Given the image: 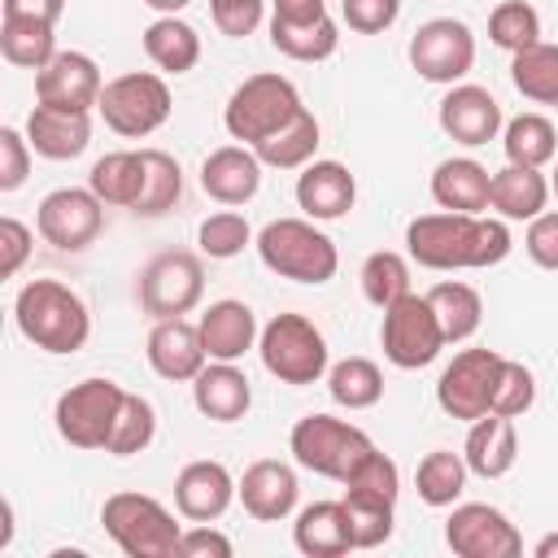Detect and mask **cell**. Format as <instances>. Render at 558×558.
<instances>
[{
    "instance_id": "cell-1",
    "label": "cell",
    "mask_w": 558,
    "mask_h": 558,
    "mask_svg": "<svg viewBox=\"0 0 558 558\" xmlns=\"http://www.w3.org/2000/svg\"><path fill=\"white\" fill-rule=\"evenodd\" d=\"M405 248L427 270H484L510 257V227L480 214H418L405 227Z\"/></svg>"
},
{
    "instance_id": "cell-6",
    "label": "cell",
    "mask_w": 558,
    "mask_h": 558,
    "mask_svg": "<svg viewBox=\"0 0 558 558\" xmlns=\"http://www.w3.org/2000/svg\"><path fill=\"white\" fill-rule=\"evenodd\" d=\"M262 366L279 384H318L327 375V336L305 314H275L257 336Z\"/></svg>"
},
{
    "instance_id": "cell-51",
    "label": "cell",
    "mask_w": 558,
    "mask_h": 558,
    "mask_svg": "<svg viewBox=\"0 0 558 558\" xmlns=\"http://www.w3.org/2000/svg\"><path fill=\"white\" fill-rule=\"evenodd\" d=\"M523 248L541 270H558V209H545L527 222Z\"/></svg>"
},
{
    "instance_id": "cell-7",
    "label": "cell",
    "mask_w": 558,
    "mask_h": 558,
    "mask_svg": "<svg viewBox=\"0 0 558 558\" xmlns=\"http://www.w3.org/2000/svg\"><path fill=\"white\" fill-rule=\"evenodd\" d=\"M122 397L126 388L113 384V379H78L70 384L57 405H52V423H57V436L74 449H105L109 436H113V423H118V410H122Z\"/></svg>"
},
{
    "instance_id": "cell-52",
    "label": "cell",
    "mask_w": 558,
    "mask_h": 558,
    "mask_svg": "<svg viewBox=\"0 0 558 558\" xmlns=\"http://www.w3.org/2000/svg\"><path fill=\"white\" fill-rule=\"evenodd\" d=\"M31 257V227L17 218H0V279H13Z\"/></svg>"
},
{
    "instance_id": "cell-2",
    "label": "cell",
    "mask_w": 558,
    "mask_h": 558,
    "mask_svg": "<svg viewBox=\"0 0 558 558\" xmlns=\"http://www.w3.org/2000/svg\"><path fill=\"white\" fill-rule=\"evenodd\" d=\"M17 331L44 353H78L92 336V314L61 279H31L13 301Z\"/></svg>"
},
{
    "instance_id": "cell-56",
    "label": "cell",
    "mask_w": 558,
    "mask_h": 558,
    "mask_svg": "<svg viewBox=\"0 0 558 558\" xmlns=\"http://www.w3.org/2000/svg\"><path fill=\"white\" fill-rule=\"evenodd\" d=\"M532 554H536V558H558V532H549V536H541Z\"/></svg>"
},
{
    "instance_id": "cell-16",
    "label": "cell",
    "mask_w": 558,
    "mask_h": 558,
    "mask_svg": "<svg viewBox=\"0 0 558 558\" xmlns=\"http://www.w3.org/2000/svg\"><path fill=\"white\" fill-rule=\"evenodd\" d=\"M100 92H105V78H100V65L87 52H57L44 70H35L39 105L92 113L100 105Z\"/></svg>"
},
{
    "instance_id": "cell-34",
    "label": "cell",
    "mask_w": 558,
    "mask_h": 558,
    "mask_svg": "<svg viewBox=\"0 0 558 558\" xmlns=\"http://www.w3.org/2000/svg\"><path fill=\"white\" fill-rule=\"evenodd\" d=\"M0 52L9 65L44 70L57 57V26L35 17H4L0 22Z\"/></svg>"
},
{
    "instance_id": "cell-39",
    "label": "cell",
    "mask_w": 558,
    "mask_h": 558,
    "mask_svg": "<svg viewBox=\"0 0 558 558\" xmlns=\"http://www.w3.org/2000/svg\"><path fill=\"white\" fill-rule=\"evenodd\" d=\"M466 475H471V466H466L462 453H453V449H432V453H423V462H418V471H414V488H418V497H423L427 506L440 510V506H453V501L462 497Z\"/></svg>"
},
{
    "instance_id": "cell-41",
    "label": "cell",
    "mask_w": 558,
    "mask_h": 558,
    "mask_svg": "<svg viewBox=\"0 0 558 558\" xmlns=\"http://www.w3.org/2000/svg\"><path fill=\"white\" fill-rule=\"evenodd\" d=\"M362 296L375 305V310H388L392 301H401L410 292V262L392 248H379L362 262Z\"/></svg>"
},
{
    "instance_id": "cell-19",
    "label": "cell",
    "mask_w": 558,
    "mask_h": 558,
    "mask_svg": "<svg viewBox=\"0 0 558 558\" xmlns=\"http://www.w3.org/2000/svg\"><path fill=\"white\" fill-rule=\"evenodd\" d=\"M235 493H240V506H244L257 523H279V519H288V514L296 510L301 484H296V471H292L288 462L262 458V462H253V466L240 475Z\"/></svg>"
},
{
    "instance_id": "cell-50",
    "label": "cell",
    "mask_w": 558,
    "mask_h": 558,
    "mask_svg": "<svg viewBox=\"0 0 558 558\" xmlns=\"http://www.w3.org/2000/svg\"><path fill=\"white\" fill-rule=\"evenodd\" d=\"M340 13L349 22V31L379 35L401 17V0H340Z\"/></svg>"
},
{
    "instance_id": "cell-21",
    "label": "cell",
    "mask_w": 558,
    "mask_h": 558,
    "mask_svg": "<svg viewBox=\"0 0 558 558\" xmlns=\"http://www.w3.org/2000/svg\"><path fill=\"white\" fill-rule=\"evenodd\" d=\"M209 353L201 344L196 323L187 318H157V327L148 331V366L170 379V384H192L205 371Z\"/></svg>"
},
{
    "instance_id": "cell-36",
    "label": "cell",
    "mask_w": 558,
    "mask_h": 558,
    "mask_svg": "<svg viewBox=\"0 0 558 558\" xmlns=\"http://www.w3.org/2000/svg\"><path fill=\"white\" fill-rule=\"evenodd\" d=\"M270 44H275V52H283L292 61H327L340 48V26L327 13L314 22H275L270 17Z\"/></svg>"
},
{
    "instance_id": "cell-15",
    "label": "cell",
    "mask_w": 558,
    "mask_h": 558,
    "mask_svg": "<svg viewBox=\"0 0 558 558\" xmlns=\"http://www.w3.org/2000/svg\"><path fill=\"white\" fill-rule=\"evenodd\" d=\"M100 222H105V201L92 187H57L39 201V214H35L39 235L61 253L87 248L100 235Z\"/></svg>"
},
{
    "instance_id": "cell-10",
    "label": "cell",
    "mask_w": 558,
    "mask_h": 558,
    "mask_svg": "<svg viewBox=\"0 0 558 558\" xmlns=\"http://www.w3.org/2000/svg\"><path fill=\"white\" fill-rule=\"evenodd\" d=\"M379 344H384V357L397 371L432 366L440 357V349H445V331H440L436 310L427 305V296L405 292L401 301H392L384 310V323H379Z\"/></svg>"
},
{
    "instance_id": "cell-54",
    "label": "cell",
    "mask_w": 558,
    "mask_h": 558,
    "mask_svg": "<svg viewBox=\"0 0 558 558\" xmlns=\"http://www.w3.org/2000/svg\"><path fill=\"white\" fill-rule=\"evenodd\" d=\"M65 13V0H4V17H35V22H52Z\"/></svg>"
},
{
    "instance_id": "cell-42",
    "label": "cell",
    "mask_w": 558,
    "mask_h": 558,
    "mask_svg": "<svg viewBox=\"0 0 558 558\" xmlns=\"http://www.w3.org/2000/svg\"><path fill=\"white\" fill-rule=\"evenodd\" d=\"M157 436V410L148 397L140 392H126L122 397V410H118V423H113V436L105 445V453L113 458H131V453H144Z\"/></svg>"
},
{
    "instance_id": "cell-14",
    "label": "cell",
    "mask_w": 558,
    "mask_h": 558,
    "mask_svg": "<svg viewBox=\"0 0 558 558\" xmlns=\"http://www.w3.org/2000/svg\"><path fill=\"white\" fill-rule=\"evenodd\" d=\"M445 545L458 558H519L523 536L519 527L488 501H453V514L445 519Z\"/></svg>"
},
{
    "instance_id": "cell-23",
    "label": "cell",
    "mask_w": 558,
    "mask_h": 558,
    "mask_svg": "<svg viewBox=\"0 0 558 558\" xmlns=\"http://www.w3.org/2000/svg\"><path fill=\"white\" fill-rule=\"evenodd\" d=\"M26 140L39 157L48 161H74L92 144V118L78 109H57V105H35L26 118Z\"/></svg>"
},
{
    "instance_id": "cell-11",
    "label": "cell",
    "mask_w": 558,
    "mask_h": 558,
    "mask_svg": "<svg viewBox=\"0 0 558 558\" xmlns=\"http://www.w3.org/2000/svg\"><path fill=\"white\" fill-rule=\"evenodd\" d=\"M501 362L506 357L497 349H462V353H453V362L436 379V405L449 418H462V423H475V418L493 414V392H497Z\"/></svg>"
},
{
    "instance_id": "cell-17",
    "label": "cell",
    "mask_w": 558,
    "mask_h": 558,
    "mask_svg": "<svg viewBox=\"0 0 558 558\" xmlns=\"http://www.w3.org/2000/svg\"><path fill=\"white\" fill-rule=\"evenodd\" d=\"M436 122L440 131L453 140V144H466V148H480L488 140L501 135V105L493 100L488 87H475V83H453L436 109Z\"/></svg>"
},
{
    "instance_id": "cell-26",
    "label": "cell",
    "mask_w": 558,
    "mask_h": 558,
    "mask_svg": "<svg viewBox=\"0 0 558 558\" xmlns=\"http://www.w3.org/2000/svg\"><path fill=\"white\" fill-rule=\"evenodd\" d=\"M545 205H549V179L536 166L506 161L493 174L488 209H497V218H506V222H532L536 214H545Z\"/></svg>"
},
{
    "instance_id": "cell-29",
    "label": "cell",
    "mask_w": 558,
    "mask_h": 558,
    "mask_svg": "<svg viewBox=\"0 0 558 558\" xmlns=\"http://www.w3.org/2000/svg\"><path fill=\"white\" fill-rule=\"evenodd\" d=\"M292 541L305 558H340L353 549V536H349V514H344V501H314L296 514L292 523Z\"/></svg>"
},
{
    "instance_id": "cell-38",
    "label": "cell",
    "mask_w": 558,
    "mask_h": 558,
    "mask_svg": "<svg viewBox=\"0 0 558 558\" xmlns=\"http://www.w3.org/2000/svg\"><path fill=\"white\" fill-rule=\"evenodd\" d=\"M327 392L344 410H371L384 397V371L371 357H340L327 366Z\"/></svg>"
},
{
    "instance_id": "cell-47",
    "label": "cell",
    "mask_w": 558,
    "mask_h": 558,
    "mask_svg": "<svg viewBox=\"0 0 558 558\" xmlns=\"http://www.w3.org/2000/svg\"><path fill=\"white\" fill-rule=\"evenodd\" d=\"M536 401V379L523 362H501V375H497V392H493V414H506V418H519L527 414Z\"/></svg>"
},
{
    "instance_id": "cell-9",
    "label": "cell",
    "mask_w": 558,
    "mask_h": 558,
    "mask_svg": "<svg viewBox=\"0 0 558 558\" xmlns=\"http://www.w3.org/2000/svg\"><path fill=\"white\" fill-rule=\"evenodd\" d=\"M96 109L109 131H118L126 140H144L170 118V87L153 70H131V74H118L105 83Z\"/></svg>"
},
{
    "instance_id": "cell-40",
    "label": "cell",
    "mask_w": 558,
    "mask_h": 558,
    "mask_svg": "<svg viewBox=\"0 0 558 558\" xmlns=\"http://www.w3.org/2000/svg\"><path fill=\"white\" fill-rule=\"evenodd\" d=\"M140 157H144V187H140L135 214L161 218V214L174 209L179 196H183V170H179V161H174L170 153H161V148H140Z\"/></svg>"
},
{
    "instance_id": "cell-43",
    "label": "cell",
    "mask_w": 558,
    "mask_h": 558,
    "mask_svg": "<svg viewBox=\"0 0 558 558\" xmlns=\"http://www.w3.org/2000/svg\"><path fill=\"white\" fill-rule=\"evenodd\" d=\"M488 39L497 48H506L510 57L532 48V44H541V13L527 0H501L488 13Z\"/></svg>"
},
{
    "instance_id": "cell-31",
    "label": "cell",
    "mask_w": 558,
    "mask_h": 558,
    "mask_svg": "<svg viewBox=\"0 0 558 558\" xmlns=\"http://www.w3.org/2000/svg\"><path fill=\"white\" fill-rule=\"evenodd\" d=\"M427 305L436 310V323L445 331V344H462L480 331L484 323V301L471 283L462 279H440L432 292H427Z\"/></svg>"
},
{
    "instance_id": "cell-12",
    "label": "cell",
    "mask_w": 558,
    "mask_h": 558,
    "mask_svg": "<svg viewBox=\"0 0 558 558\" xmlns=\"http://www.w3.org/2000/svg\"><path fill=\"white\" fill-rule=\"evenodd\" d=\"M205 296V266L187 248L157 253L140 275V305L153 318H183Z\"/></svg>"
},
{
    "instance_id": "cell-18",
    "label": "cell",
    "mask_w": 558,
    "mask_h": 558,
    "mask_svg": "<svg viewBox=\"0 0 558 558\" xmlns=\"http://www.w3.org/2000/svg\"><path fill=\"white\" fill-rule=\"evenodd\" d=\"M240 480H231V471L214 458H196L174 475V506L187 523H214L227 514V506L240 497L235 493Z\"/></svg>"
},
{
    "instance_id": "cell-32",
    "label": "cell",
    "mask_w": 558,
    "mask_h": 558,
    "mask_svg": "<svg viewBox=\"0 0 558 558\" xmlns=\"http://www.w3.org/2000/svg\"><path fill=\"white\" fill-rule=\"evenodd\" d=\"M318 118L310 109H301L288 126H279L275 135H266L262 144H253V153L262 157V166H275V170H305L318 153Z\"/></svg>"
},
{
    "instance_id": "cell-45",
    "label": "cell",
    "mask_w": 558,
    "mask_h": 558,
    "mask_svg": "<svg viewBox=\"0 0 558 558\" xmlns=\"http://www.w3.org/2000/svg\"><path fill=\"white\" fill-rule=\"evenodd\" d=\"M344 493L349 497H371V501H392L397 506V493H401V471L388 453L371 449L344 480Z\"/></svg>"
},
{
    "instance_id": "cell-5",
    "label": "cell",
    "mask_w": 558,
    "mask_h": 558,
    "mask_svg": "<svg viewBox=\"0 0 558 558\" xmlns=\"http://www.w3.org/2000/svg\"><path fill=\"white\" fill-rule=\"evenodd\" d=\"M301 109L305 105H301V92L292 87V78H283V74H253V78H244L231 92V100L222 109V122H227L231 140H244L253 148L266 135H275L279 126H288Z\"/></svg>"
},
{
    "instance_id": "cell-27",
    "label": "cell",
    "mask_w": 558,
    "mask_h": 558,
    "mask_svg": "<svg viewBox=\"0 0 558 558\" xmlns=\"http://www.w3.org/2000/svg\"><path fill=\"white\" fill-rule=\"evenodd\" d=\"M462 458H466L471 475H480V480H501V475H510V466H514V458H519L514 418H506V414H484V418H475L471 432H466Z\"/></svg>"
},
{
    "instance_id": "cell-25",
    "label": "cell",
    "mask_w": 558,
    "mask_h": 558,
    "mask_svg": "<svg viewBox=\"0 0 558 558\" xmlns=\"http://www.w3.org/2000/svg\"><path fill=\"white\" fill-rule=\"evenodd\" d=\"M192 401L205 418L235 423V418L248 414L253 388H248V375L235 362H205V371L192 379Z\"/></svg>"
},
{
    "instance_id": "cell-28",
    "label": "cell",
    "mask_w": 558,
    "mask_h": 558,
    "mask_svg": "<svg viewBox=\"0 0 558 558\" xmlns=\"http://www.w3.org/2000/svg\"><path fill=\"white\" fill-rule=\"evenodd\" d=\"M493 174L475 157H445L432 170V201L449 214H480L488 209Z\"/></svg>"
},
{
    "instance_id": "cell-58",
    "label": "cell",
    "mask_w": 558,
    "mask_h": 558,
    "mask_svg": "<svg viewBox=\"0 0 558 558\" xmlns=\"http://www.w3.org/2000/svg\"><path fill=\"white\" fill-rule=\"evenodd\" d=\"M549 192H554V196H558V170H554V183H549Z\"/></svg>"
},
{
    "instance_id": "cell-4",
    "label": "cell",
    "mask_w": 558,
    "mask_h": 558,
    "mask_svg": "<svg viewBox=\"0 0 558 558\" xmlns=\"http://www.w3.org/2000/svg\"><path fill=\"white\" fill-rule=\"evenodd\" d=\"M100 523H105L109 541L126 558H174L179 541H183V527L174 523V514L148 493H113V497H105Z\"/></svg>"
},
{
    "instance_id": "cell-57",
    "label": "cell",
    "mask_w": 558,
    "mask_h": 558,
    "mask_svg": "<svg viewBox=\"0 0 558 558\" xmlns=\"http://www.w3.org/2000/svg\"><path fill=\"white\" fill-rule=\"evenodd\" d=\"M144 4H148V9H157V13L166 17V13H179V9H187L192 0H144Z\"/></svg>"
},
{
    "instance_id": "cell-37",
    "label": "cell",
    "mask_w": 558,
    "mask_h": 558,
    "mask_svg": "<svg viewBox=\"0 0 558 558\" xmlns=\"http://www.w3.org/2000/svg\"><path fill=\"white\" fill-rule=\"evenodd\" d=\"M87 187L105 201V205H126L135 209L140 201V187H144V157L140 153H105L96 157L92 174H87Z\"/></svg>"
},
{
    "instance_id": "cell-35",
    "label": "cell",
    "mask_w": 558,
    "mask_h": 558,
    "mask_svg": "<svg viewBox=\"0 0 558 558\" xmlns=\"http://www.w3.org/2000/svg\"><path fill=\"white\" fill-rule=\"evenodd\" d=\"M501 148H506V161L541 170L558 157V131L545 113H519L501 126Z\"/></svg>"
},
{
    "instance_id": "cell-48",
    "label": "cell",
    "mask_w": 558,
    "mask_h": 558,
    "mask_svg": "<svg viewBox=\"0 0 558 558\" xmlns=\"http://www.w3.org/2000/svg\"><path fill=\"white\" fill-rule=\"evenodd\" d=\"M209 17L227 39H244L262 26L266 0H209Z\"/></svg>"
},
{
    "instance_id": "cell-22",
    "label": "cell",
    "mask_w": 558,
    "mask_h": 558,
    "mask_svg": "<svg viewBox=\"0 0 558 558\" xmlns=\"http://www.w3.org/2000/svg\"><path fill=\"white\" fill-rule=\"evenodd\" d=\"M357 201V179L349 174L344 161H310L296 174V205L314 222H336L353 209Z\"/></svg>"
},
{
    "instance_id": "cell-46",
    "label": "cell",
    "mask_w": 558,
    "mask_h": 558,
    "mask_svg": "<svg viewBox=\"0 0 558 558\" xmlns=\"http://www.w3.org/2000/svg\"><path fill=\"white\" fill-rule=\"evenodd\" d=\"M349 514V536L353 549H375L392 536V501H371V497H340Z\"/></svg>"
},
{
    "instance_id": "cell-53",
    "label": "cell",
    "mask_w": 558,
    "mask_h": 558,
    "mask_svg": "<svg viewBox=\"0 0 558 558\" xmlns=\"http://www.w3.org/2000/svg\"><path fill=\"white\" fill-rule=\"evenodd\" d=\"M179 554L183 558H231V536H222L209 523H192L179 541Z\"/></svg>"
},
{
    "instance_id": "cell-20",
    "label": "cell",
    "mask_w": 558,
    "mask_h": 558,
    "mask_svg": "<svg viewBox=\"0 0 558 558\" xmlns=\"http://www.w3.org/2000/svg\"><path fill=\"white\" fill-rule=\"evenodd\" d=\"M262 187V157L244 144H222L201 161V192L218 205H248Z\"/></svg>"
},
{
    "instance_id": "cell-33",
    "label": "cell",
    "mask_w": 558,
    "mask_h": 558,
    "mask_svg": "<svg viewBox=\"0 0 558 558\" xmlns=\"http://www.w3.org/2000/svg\"><path fill=\"white\" fill-rule=\"evenodd\" d=\"M510 83L523 100L532 105H549L558 109V44H532L523 52H514L510 61Z\"/></svg>"
},
{
    "instance_id": "cell-30",
    "label": "cell",
    "mask_w": 558,
    "mask_h": 558,
    "mask_svg": "<svg viewBox=\"0 0 558 558\" xmlns=\"http://www.w3.org/2000/svg\"><path fill=\"white\" fill-rule=\"evenodd\" d=\"M144 52L161 74H187L201 61V35L196 26H187L183 17L166 13L157 22H148L144 31Z\"/></svg>"
},
{
    "instance_id": "cell-49",
    "label": "cell",
    "mask_w": 558,
    "mask_h": 558,
    "mask_svg": "<svg viewBox=\"0 0 558 558\" xmlns=\"http://www.w3.org/2000/svg\"><path fill=\"white\" fill-rule=\"evenodd\" d=\"M31 140L13 126H0V192H17L31 174Z\"/></svg>"
},
{
    "instance_id": "cell-3",
    "label": "cell",
    "mask_w": 558,
    "mask_h": 558,
    "mask_svg": "<svg viewBox=\"0 0 558 558\" xmlns=\"http://www.w3.org/2000/svg\"><path fill=\"white\" fill-rule=\"evenodd\" d=\"M257 257L266 270L292 283H327L340 266L336 240L314 227V218H275L257 231Z\"/></svg>"
},
{
    "instance_id": "cell-8",
    "label": "cell",
    "mask_w": 558,
    "mask_h": 558,
    "mask_svg": "<svg viewBox=\"0 0 558 558\" xmlns=\"http://www.w3.org/2000/svg\"><path fill=\"white\" fill-rule=\"evenodd\" d=\"M288 445H292V458L305 471H314L323 480H340V484L375 449L362 427H353L344 418H331V414H305V418H296Z\"/></svg>"
},
{
    "instance_id": "cell-55",
    "label": "cell",
    "mask_w": 558,
    "mask_h": 558,
    "mask_svg": "<svg viewBox=\"0 0 558 558\" xmlns=\"http://www.w3.org/2000/svg\"><path fill=\"white\" fill-rule=\"evenodd\" d=\"M323 13H327L323 0H270V17L275 22H314Z\"/></svg>"
},
{
    "instance_id": "cell-13",
    "label": "cell",
    "mask_w": 558,
    "mask_h": 558,
    "mask_svg": "<svg viewBox=\"0 0 558 558\" xmlns=\"http://www.w3.org/2000/svg\"><path fill=\"white\" fill-rule=\"evenodd\" d=\"M405 57H410V65L418 70V78L453 87V83L466 78L471 65H475V35H471V26H466L462 17H427V22L410 35Z\"/></svg>"
},
{
    "instance_id": "cell-24",
    "label": "cell",
    "mask_w": 558,
    "mask_h": 558,
    "mask_svg": "<svg viewBox=\"0 0 558 558\" xmlns=\"http://www.w3.org/2000/svg\"><path fill=\"white\" fill-rule=\"evenodd\" d=\"M196 331H201V344H205V353H209V362H240L253 344H257V314L244 305V301H214L205 314H201V323H196Z\"/></svg>"
},
{
    "instance_id": "cell-44",
    "label": "cell",
    "mask_w": 558,
    "mask_h": 558,
    "mask_svg": "<svg viewBox=\"0 0 558 558\" xmlns=\"http://www.w3.org/2000/svg\"><path fill=\"white\" fill-rule=\"evenodd\" d=\"M248 240H253V227H248V218L235 214V209H218V214H209V218L196 227V244H201V253L214 257V262H227V257L244 253Z\"/></svg>"
}]
</instances>
